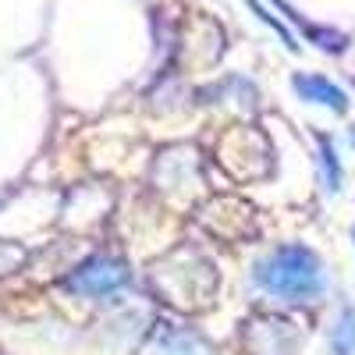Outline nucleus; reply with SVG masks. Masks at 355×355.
<instances>
[{
    "label": "nucleus",
    "instance_id": "1",
    "mask_svg": "<svg viewBox=\"0 0 355 355\" xmlns=\"http://www.w3.org/2000/svg\"><path fill=\"white\" fill-rule=\"evenodd\" d=\"M252 284L281 302H313L327 288L323 263L309 245H281L266 252L252 270Z\"/></svg>",
    "mask_w": 355,
    "mask_h": 355
},
{
    "label": "nucleus",
    "instance_id": "2",
    "mask_svg": "<svg viewBox=\"0 0 355 355\" xmlns=\"http://www.w3.org/2000/svg\"><path fill=\"white\" fill-rule=\"evenodd\" d=\"M125 284H128L125 263H117L110 256H93V259L78 263L68 277V288L85 295V299H110V295H117Z\"/></svg>",
    "mask_w": 355,
    "mask_h": 355
},
{
    "label": "nucleus",
    "instance_id": "3",
    "mask_svg": "<svg viewBox=\"0 0 355 355\" xmlns=\"http://www.w3.org/2000/svg\"><path fill=\"white\" fill-rule=\"evenodd\" d=\"M291 85H295V93H299L302 100H309V103H323V107H331V110H345L348 107L345 93H341L334 82L323 78V75H295Z\"/></svg>",
    "mask_w": 355,
    "mask_h": 355
},
{
    "label": "nucleus",
    "instance_id": "4",
    "mask_svg": "<svg viewBox=\"0 0 355 355\" xmlns=\"http://www.w3.org/2000/svg\"><path fill=\"white\" fill-rule=\"evenodd\" d=\"M320 174H323V189L327 192L341 189V164H338V153L327 139H320Z\"/></svg>",
    "mask_w": 355,
    "mask_h": 355
},
{
    "label": "nucleus",
    "instance_id": "5",
    "mask_svg": "<svg viewBox=\"0 0 355 355\" xmlns=\"http://www.w3.org/2000/svg\"><path fill=\"white\" fill-rule=\"evenodd\" d=\"M334 355H355V313L345 309L338 327H334Z\"/></svg>",
    "mask_w": 355,
    "mask_h": 355
},
{
    "label": "nucleus",
    "instance_id": "6",
    "mask_svg": "<svg viewBox=\"0 0 355 355\" xmlns=\"http://www.w3.org/2000/svg\"><path fill=\"white\" fill-rule=\"evenodd\" d=\"M352 142H355V132H352Z\"/></svg>",
    "mask_w": 355,
    "mask_h": 355
}]
</instances>
